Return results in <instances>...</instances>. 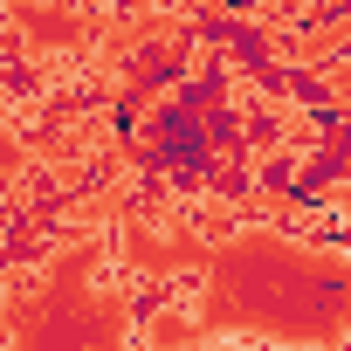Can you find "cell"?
Segmentation results:
<instances>
[{"label": "cell", "mask_w": 351, "mask_h": 351, "mask_svg": "<svg viewBox=\"0 0 351 351\" xmlns=\"http://www.w3.org/2000/svg\"><path fill=\"white\" fill-rule=\"evenodd\" d=\"M337 351H351V344H337Z\"/></svg>", "instance_id": "cell-7"}, {"label": "cell", "mask_w": 351, "mask_h": 351, "mask_svg": "<svg viewBox=\"0 0 351 351\" xmlns=\"http://www.w3.org/2000/svg\"><path fill=\"white\" fill-rule=\"evenodd\" d=\"M317 83H324V104H330V110H344V117H351V49H344V56H330V62H324V76H317Z\"/></svg>", "instance_id": "cell-4"}, {"label": "cell", "mask_w": 351, "mask_h": 351, "mask_svg": "<svg viewBox=\"0 0 351 351\" xmlns=\"http://www.w3.org/2000/svg\"><path fill=\"white\" fill-rule=\"evenodd\" d=\"M255 8H262V14H276V21H282V14H310V8H317V0H255Z\"/></svg>", "instance_id": "cell-6"}, {"label": "cell", "mask_w": 351, "mask_h": 351, "mask_svg": "<svg viewBox=\"0 0 351 351\" xmlns=\"http://www.w3.org/2000/svg\"><path fill=\"white\" fill-rule=\"evenodd\" d=\"M8 351H131V296L97 234L62 241L8 303Z\"/></svg>", "instance_id": "cell-2"}, {"label": "cell", "mask_w": 351, "mask_h": 351, "mask_svg": "<svg viewBox=\"0 0 351 351\" xmlns=\"http://www.w3.org/2000/svg\"><path fill=\"white\" fill-rule=\"evenodd\" d=\"M8 42H21V56L35 62L76 56L90 42V8L83 0H8Z\"/></svg>", "instance_id": "cell-3"}, {"label": "cell", "mask_w": 351, "mask_h": 351, "mask_svg": "<svg viewBox=\"0 0 351 351\" xmlns=\"http://www.w3.org/2000/svg\"><path fill=\"white\" fill-rule=\"evenodd\" d=\"M21 165H28V145L14 138V124H8V117H0V186H8Z\"/></svg>", "instance_id": "cell-5"}, {"label": "cell", "mask_w": 351, "mask_h": 351, "mask_svg": "<svg viewBox=\"0 0 351 351\" xmlns=\"http://www.w3.org/2000/svg\"><path fill=\"white\" fill-rule=\"evenodd\" d=\"M193 310L221 344L262 351H337L351 344V248L310 241L282 221L234 228L193 269Z\"/></svg>", "instance_id": "cell-1"}]
</instances>
